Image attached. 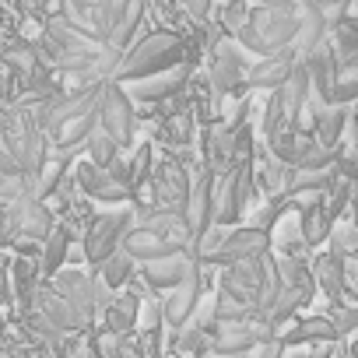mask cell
Returning a JSON list of instances; mask_svg holds the SVG:
<instances>
[{
  "instance_id": "obj_32",
  "label": "cell",
  "mask_w": 358,
  "mask_h": 358,
  "mask_svg": "<svg viewBox=\"0 0 358 358\" xmlns=\"http://www.w3.org/2000/svg\"><path fill=\"white\" fill-rule=\"evenodd\" d=\"M85 148H88V158H92L99 169H113V165H116V151H120V148H116V141H113L102 127L88 137V144H85Z\"/></svg>"
},
{
  "instance_id": "obj_36",
  "label": "cell",
  "mask_w": 358,
  "mask_h": 358,
  "mask_svg": "<svg viewBox=\"0 0 358 358\" xmlns=\"http://www.w3.org/2000/svg\"><path fill=\"white\" fill-rule=\"evenodd\" d=\"M176 348H179V351H194V355H201V351H204V334H201V330H187L183 337L176 341Z\"/></svg>"
},
{
  "instance_id": "obj_31",
  "label": "cell",
  "mask_w": 358,
  "mask_h": 358,
  "mask_svg": "<svg viewBox=\"0 0 358 358\" xmlns=\"http://www.w3.org/2000/svg\"><path fill=\"white\" fill-rule=\"evenodd\" d=\"M64 176H67V158H64V155L50 158V162L43 165L39 179H36V201H50V197H53V194L60 190Z\"/></svg>"
},
{
  "instance_id": "obj_19",
  "label": "cell",
  "mask_w": 358,
  "mask_h": 358,
  "mask_svg": "<svg viewBox=\"0 0 358 358\" xmlns=\"http://www.w3.org/2000/svg\"><path fill=\"white\" fill-rule=\"evenodd\" d=\"M197 302H201V267L194 264V271L187 274V281L179 285V288L169 295V302L162 306V309H165V320H169L172 327H183V323L197 313Z\"/></svg>"
},
{
  "instance_id": "obj_33",
  "label": "cell",
  "mask_w": 358,
  "mask_h": 358,
  "mask_svg": "<svg viewBox=\"0 0 358 358\" xmlns=\"http://www.w3.org/2000/svg\"><path fill=\"white\" fill-rule=\"evenodd\" d=\"M190 137H194V116L187 109H176L165 120V127H162V141H169V144H190Z\"/></svg>"
},
{
  "instance_id": "obj_34",
  "label": "cell",
  "mask_w": 358,
  "mask_h": 358,
  "mask_svg": "<svg viewBox=\"0 0 358 358\" xmlns=\"http://www.w3.org/2000/svg\"><path fill=\"white\" fill-rule=\"evenodd\" d=\"M127 172H130V190H141L148 179H151V144H141L134 151V158L127 162Z\"/></svg>"
},
{
  "instance_id": "obj_37",
  "label": "cell",
  "mask_w": 358,
  "mask_h": 358,
  "mask_svg": "<svg viewBox=\"0 0 358 358\" xmlns=\"http://www.w3.org/2000/svg\"><path fill=\"white\" fill-rule=\"evenodd\" d=\"M183 4H187V11H190L197 22H204L208 11H211V0H183Z\"/></svg>"
},
{
  "instance_id": "obj_41",
  "label": "cell",
  "mask_w": 358,
  "mask_h": 358,
  "mask_svg": "<svg viewBox=\"0 0 358 358\" xmlns=\"http://www.w3.org/2000/svg\"><path fill=\"white\" fill-rule=\"evenodd\" d=\"M0 358H15V351L11 348H0Z\"/></svg>"
},
{
  "instance_id": "obj_40",
  "label": "cell",
  "mask_w": 358,
  "mask_h": 358,
  "mask_svg": "<svg viewBox=\"0 0 358 358\" xmlns=\"http://www.w3.org/2000/svg\"><path fill=\"white\" fill-rule=\"evenodd\" d=\"M67 358H99V355H95V348H85V344H81V348L67 351Z\"/></svg>"
},
{
  "instance_id": "obj_39",
  "label": "cell",
  "mask_w": 358,
  "mask_h": 358,
  "mask_svg": "<svg viewBox=\"0 0 358 358\" xmlns=\"http://www.w3.org/2000/svg\"><path fill=\"white\" fill-rule=\"evenodd\" d=\"M260 8H278V11H295L299 0H260Z\"/></svg>"
},
{
  "instance_id": "obj_45",
  "label": "cell",
  "mask_w": 358,
  "mask_h": 358,
  "mask_svg": "<svg viewBox=\"0 0 358 358\" xmlns=\"http://www.w3.org/2000/svg\"><path fill=\"white\" fill-rule=\"evenodd\" d=\"M355 165H358V148H355Z\"/></svg>"
},
{
  "instance_id": "obj_21",
  "label": "cell",
  "mask_w": 358,
  "mask_h": 358,
  "mask_svg": "<svg viewBox=\"0 0 358 358\" xmlns=\"http://www.w3.org/2000/svg\"><path fill=\"white\" fill-rule=\"evenodd\" d=\"M344 127H348V109L344 106H316L313 109V137L334 151V144L344 137Z\"/></svg>"
},
{
  "instance_id": "obj_27",
  "label": "cell",
  "mask_w": 358,
  "mask_h": 358,
  "mask_svg": "<svg viewBox=\"0 0 358 358\" xmlns=\"http://www.w3.org/2000/svg\"><path fill=\"white\" fill-rule=\"evenodd\" d=\"M71 253V236L64 225L53 229V236L43 243V257H39V267H43V278H57L64 271V260Z\"/></svg>"
},
{
  "instance_id": "obj_22",
  "label": "cell",
  "mask_w": 358,
  "mask_h": 358,
  "mask_svg": "<svg viewBox=\"0 0 358 358\" xmlns=\"http://www.w3.org/2000/svg\"><path fill=\"white\" fill-rule=\"evenodd\" d=\"M323 46H327V18H323V11L306 8L302 11V29H299V39H295L292 50L299 53V60H309Z\"/></svg>"
},
{
  "instance_id": "obj_3",
  "label": "cell",
  "mask_w": 358,
  "mask_h": 358,
  "mask_svg": "<svg viewBox=\"0 0 358 358\" xmlns=\"http://www.w3.org/2000/svg\"><path fill=\"white\" fill-rule=\"evenodd\" d=\"M53 288H57L67 302H74L88 323L95 320V313H106V309L113 306L109 288H106L99 278H92L88 271H81V267H64V271L53 278Z\"/></svg>"
},
{
  "instance_id": "obj_17",
  "label": "cell",
  "mask_w": 358,
  "mask_h": 358,
  "mask_svg": "<svg viewBox=\"0 0 358 358\" xmlns=\"http://www.w3.org/2000/svg\"><path fill=\"white\" fill-rule=\"evenodd\" d=\"M120 250H127L130 260H137V264H151V260H165V257H176V253H187L183 246L169 243L165 236H158L151 229H137V225L123 236V246Z\"/></svg>"
},
{
  "instance_id": "obj_5",
  "label": "cell",
  "mask_w": 358,
  "mask_h": 358,
  "mask_svg": "<svg viewBox=\"0 0 358 358\" xmlns=\"http://www.w3.org/2000/svg\"><path fill=\"white\" fill-rule=\"evenodd\" d=\"M134 229V211H116V215H99L92 218L88 225V236H85V257L92 267L106 264L120 246H123V236Z\"/></svg>"
},
{
  "instance_id": "obj_2",
  "label": "cell",
  "mask_w": 358,
  "mask_h": 358,
  "mask_svg": "<svg viewBox=\"0 0 358 358\" xmlns=\"http://www.w3.org/2000/svg\"><path fill=\"white\" fill-rule=\"evenodd\" d=\"M172 67H183V39L172 36V32H151V36H144L141 43H134L120 57L113 81L116 85H130V81L172 71Z\"/></svg>"
},
{
  "instance_id": "obj_35",
  "label": "cell",
  "mask_w": 358,
  "mask_h": 358,
  "mask_svg": "<svg viewBox=\"0 0 358 358\" xmlns=\"http://www.w3.org/2000/svg\"><path fill=\"white\" fill-rule=\"evenodd\" d=\"M351 250L358 253V222H334V253L348 257Z\"/></svg>"
},
{
  "instance_id": "obj_25",
  "label": "cell",
  "mask_w": 358,
  "mask_h": 358,
  "mask_svg": "<svg viewBox=\"0 0 358 358\" xmlns=\"http://www.w3.org/2000/svg\"><path fill=\"white\" fill-rule=\"evenodd\" d=\"M330 232H334V215L327 211V204H313V208L302 211V218H299V236H302L306 246L327 243Z\"/></svg>"
},
{
  "instance_id": "obj_42",
  "label": "cell",
  "mask_w": 358,
  "mask_h": 358,
  "mask_svg": "<svg viewBox=\"0 0 358 358\" xmlns=\"http://www.w3.org/2000/svg\"><path fill=\"white\" fill-rule=\"evenodd\" d=\"M288 358H316V355H306V351H295V355H288Z\"/></svg>"
},
{
  "instance_id": "obj_43",
  "label": "cell",
  "mask_w": 358,
  "mask_h": 358,
  "mask_svg": "<svg viewBox=\"0 0 358 358\" xmlns=\"http://www.w3.org/2000/svg\"><path fill=\"white\" fill-rule=\"evenodd\" d=\"M351 204H355V218H358V187H355V197H351Z\"/></svg>"
},
{
  "instance_id": "obj_10",
  "label": "cell",
  "mask_w": 358,
  "mask_h": 358,
  "mask_svg": "<svg viewBox=\"0 0 358 358\" xmlns=\"http://www.w3.org/2000/svg\"><path fill=\"white\" fill-rule=\"evenodd\" d=\"M74 183H78L81 194H88L92 201H102V204H123L134 194L109 169H99L95 162H78L74 165Z\"/></svg>"
},
{
  "instance_id": "obj_29",
  "label": "cell",
  "mask_w": 358,
  "mask_h": 358,
  "mask_svg": "<svg viewBox=\"0 0 358 358\" xmlns=\"http://www.w3.org/2000/svg\"><path fill=\"white\" fill-rule=\"evenodd\" d=\"M141 18H144V0H130V8L123 11V18L116 22V29H113V36H109V50L113 53H127L130 50V39H134V32H137V25H141Z\"/></svg>"
},
{
  "instance_id": "obj_26",
  "label": "cell",
  "mask_w": 358,
  "mask_h": 358,
  "mask_svg": "<svg viewBox=\"0 0 358 358\" xmlns=\"http://www.w3.org/2000/svg\"><path fill=\"white\" fill-rule=\"evenodd\" d=\"M337 337H341V330H337V323H334L330 316H309V320L295 323V327H292V334H285V337H281V344H306V341H337Z\"/></svg>"
},
{
  "instance_id": "obj_23",
  "label": "cell",
  "mask_w": 358,
  "mask_h": 358,
  "mask_svg": "<svg viewBox=\"0 0 358 358\" xmlns=\"http://www.w3.org/2000/svg\"><path fill=\"white\" fill-rule=\"evenodd\" d=\"M344 264H348V257H337V253H323L316 264H313V278H316V285L341 306V295H344Z\"/></svg>"
},
{
  "instance_id": "obj_11",
  "label": "cell",
  "mask_w": 358,
  "mask_h": 358,
  "mask_svg": "<svg viewBox=\"0 0 358 358\" xmlns=\"http://www.w3.org/2000/svg\"><path fill=\"white\" fill-rule=\"evenodd\" d=\"M267 274H271V271L264 267V257H260V260L232 264V267H225V274H222V292L236 295V299L246 302V306H260V295H264Z\"/></svg>"
},
{
  "instance_id": "obj_15",
  "label": "cell",
  "mask_w": 358,
  "mask_h": 358,
  "mask_svg": "<svg viewBox=\"0 0 358 358\" xmlns=\"http://www.w3.org/2000/svg\"><path fill=\"white\" fill-rule=\"evenodd\" d=\"M190 179L183 172V165L176 162H162L155 169V194H158V208H172V211H183L190 204Z\"/></svg>"
},
{
  "instance_id": "obj_8",
  "label": "cell",
  "mask_w": 358,
  "mask_h": 358,
  "mask_svg": "<svg viewBox=\"0 0 358 358\" xmlns=\"http://www.w3.org/2000/svg\"><path fill=\"white\" fill-rule=\"evenodd\" d=\"M264 341H278V334L264 323V320H243V323H218L215 330V351L225 358L246 355L253 348H260Z\"/></svg>"
},
{
  "instance_id": "obj_9",
  "label": "cell",
  "mask_w": 358,
  "mask_h": 358,
  "mask_svg": "<svg viewBox=\"0 0 358 358\" xmlns=\"http://www.w3.org/2000/svg\"><path fill=\"white\" fill-rule=\"evenodd\" d=\"M267 250H271V236H267V229H260V225L232 229V236L225 239V246H222L218 253H211L204 264L232 267V264H243V260H260V257H267Z\"/></svg>"
},
{
  "instance_id": "obj_7",
  "label": "cell",
  "mask_w": 358,
  "mask_h": 358,
  "mask_svg": "<svg viewBox=\"0 0 358 358\" xmlns=\"http://www.w3.org/2000/svg\"><path fill=\"white\" fill-rule=\"evenodd\" d=\"M250 53L236 43V39H225L218 50H215V60H211V92L215 95H229L232 88L246 85V74H250Z\"/></svg>"
},
{
  "instance_id": "obj_1",
  "label": "cell",
  "mask_w": 358,
  "mask_h": 358,
  "mask_svg": "<svg viewBox=\"0 0 358 358\" xmlns=\"http://www.w3.org/2000/svg\"><path fill=\"white\" fill-rule=\"evenodd\" d=\"M302 29V15L299 11H278V8H253L250 22L236 32V43L250 53V57H274L281 50H292Z\"/></svg>"
},
{
  "instance_id": "obj_16",
  "label": "cell",
  "mask_w": 358,
  "mask_h": 358,
  "mask_svg": "<svg viewBox=\"0 0 358 358\" xmlns=\"http://www.w3.org/2000/svg\"><path fill=\"white\" fill-rule=\"evenodd\" d=\"M295 67H299V53H295V50H281V53H274V57L257 60V64L250 67V74H246V85H250V88L278 92V88L292 78Z\"/></svg>"
},
{
  "instance_id": "obj_18",
  "label": "cell",
  "mask_w": 358,
  "mask_h": 358,
  "mask_svg": "<svg viewBox=\"0 0 358 358\" xmlns=\"http://www.w3.org/2000/svg\"><path fill=\"white\" fill-rule=\"evenodd\" d=\"M194 257L190 253H176V257H165V260H151V264H141V274L151 288H169L176 292L179 285L187 281V274L194 271Z\"/></svg>"
},
{
  "instance_id": "obj_4",
  "label": "cell",
  "mask_w": 358,
  "mask_h": 358,
  "mask_svg": "<svg viewBox=\"0 0 358 358\" xmlns=\"http://www.w3.org/2000/svg\"><path fill=\"white\" fill-rule=\"evenodd\" d=\"M99 127L116 141V148H130L134 134H137V113L130 95L123 92V85L106 81L102 85V99H99Z\"/></svg>"
},
{
  "instance_id": "obj_6",
  "label": "cell",
  "mask_w": 358,
  "mask_h": 358,
  "mask_svg": "<svg viewBox=\"0 0 358 358\" xmlns=\"http://www.w3.org/2000/svg\"><path fill=\"white\" fill-rule=\"evenodd\" d=\"M4 229L11 236L25 239V243H46L57 225H53V215H50V208L43 201L25 197V201H18V204H11L4 211Z\"/></svg>"
},
{
  "instance_id": "obj_24",
  "label": "cell",
  "mask_w": 358,
  "mask_h": 358,
  "mask_svg": "<svg viewBox=\"0 0 358 358\" xmlns=\"http://www.w3.org/2000/svg\"><path fill=\"white\" fill-rule=\"evenodd\" d=\"M39 274H43V267H39L32 257H18V260L11 264V288H15V299H18L22 306H36Z\"/></svg>"
},
{
  "instance_id": "obj_30",
  "label": "cell",
  "mask_w": 358,
  "mask_h": 358,
  "mask_svg": "<svg viewBox=\"0 0 358 358\" xmlns=\"http://www.w3.org/2000/svg\"><path fill=\"white\" fill-rule=\"evenodd\" d=\"M134 274V260H130V253L127 250H116L106 264H99L95 267V278L113 292V288H120V285H127V278Z\"/></svg>"
},
{
  "instance_id": "obj_38",
  "label": "cell",
  "mask_w": 358,
  "mask_h": 358,
  "mask_svg": "<svg viewBox=\"0 0 358 358\" xmlns=\"http://www.w3.org/2000/svg\"><path fill=\"white\" fill-rule=\"evenodd\" d=\"M257 358H281V341H264Z\"/></svg>"
},
{
  "instance_id": "obj_28",
  "label": "cell",
  "mask_w": 358,
  "mask_h": 358,
  "mask_svg": "<svg viewBox=\"0 0 358 358\" xmlns=\"http://www.w3.org/2000/svg\"><path fill=\"white\" fill-rule=\"evenodd\" d=\"M137 313H141L137 295H120V299H113V306L102 313V316H106V330H113V334H130V330L137 327Z\"/></svg>"
},
{
  "instance_id": "obj_44",
  "label": "cell",
  "mask_w": 358,
  "mask_h": 358,
  "mask_svg": "<svg viewBox=\"0 0 358 358\" xmlns=\"http://www.w3.org/2000/svg\"><path fill=\"white\" fill-rule=\"evenodd\" d=\"M351 358H358V341H355V344H351Z\"/></svg>"
},
{
  "instance_id": "obj_12",
  "label": "cell",
  "mask_w": 358,
  "mask_h": 358,
  "mask_svg": "<svg viewBox=\"0 0 358 358\" xmlns=\"http://www.w3.org/2000/svg\"><path fill=\"white\" fill-rule=\"evenodd\" d=\"M187 222L194 232V250L197 243L215 229V172H201L194 179V190H190V204H187ZM190 250V253H194Z\"/></svg>"
},
{
  "instance_id": "obj_20",
  "label": "cell",
  "mask_w": 358,
  "mask_h": 358,
  "mask_svg": "<svg viewBox=\"0 0 358 358\" xmlns=\"http://www.w3.org/2000/svg\"><path fill=\"white\" fill-rule=\"evenodd\" d=\"M95 130H99V109L81 113V116H74V120H64L60 127L50 130V137H53V148H57L60 155H71V151H78L81 144H88V137H92Z\"/></svg>"
},
{
  "instance_id": "obj_13",
  "label": "cell",
  "mask_w": 358,
  "mask_h": 358,
  "mask_svg": "<svg viewBox=\"0 0 358 358\" xmlns=\"http://www.w3.org/2000/svg\"><path fill=\"white\" fill-rule=\"evenodd\" d=\"M36 313H39L50 327H57L60 334H74V330H88V327H92V323L81 316V309H78L74 302H67L53 285L39 288V295H36Z\"/></svg>"
},
{
  "instance_id": "obj_14",
  "label": "cell",
  "mask_w": 358,
  "mask_h": 358,
  "mask_svg": "<svg viewBox=\"0 0 358 358\" xmlns=\"http://www.w3.org/2000/svg\"><path fill=\"white\" fill-rule=\"evenodd\" d=\"M187 78H190V71H187V64H183V67H172V71H162V74L130 81V85H123V92L130 95V102H165V99H172V95L183 92Z\"/></svg>"
}]
</instances>
